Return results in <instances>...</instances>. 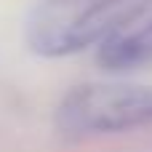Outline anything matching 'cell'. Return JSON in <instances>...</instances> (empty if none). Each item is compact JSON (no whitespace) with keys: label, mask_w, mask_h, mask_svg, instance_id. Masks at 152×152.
<instances>
[{"label":"cell","mask_w":152,"mask_h":152,"mask_svg":"<svg viewBox=\"0 0 152 152\" xmlns=\"http://www.w3.org/2000/svg\"><path fill=\"white\" fill-rule=\"evenodd\" d=\"M64 136H102L152 126V83H83L56 107Z\"/></svg>","instance_id":"1"},{"label":"cell","mask_w":152,"mask_h":152,"mask_svg":"<svg viewBox=\"0 0 152 152\" xmlns=\"http://www.w3.org/2000/svg\"><path fill=\"white\" fill-rule=\"evenodd\" d=\"M131 27H120L99 48V64L107 69H134L152 61V13L144 21L128 19Z\"/></svg>","instance_id":"2"}]
</instances>
